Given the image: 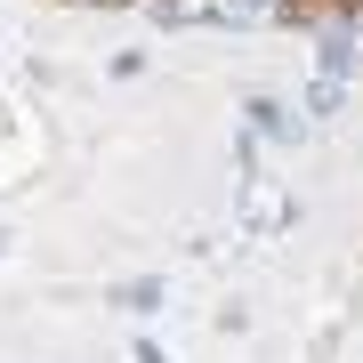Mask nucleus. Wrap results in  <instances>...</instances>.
<instances>
[{
  "label": "nucleus",
  "instance_id": "1",
  "mask_svg": "<svg viewBox=\"0 0 363 363\" xmlns=\"http://www.w3.org/2000/svg\"><path fill=\"white\" fill-rule=\"evenodd\" d=\"M355 25H323V49H315V73L323 81H355Z\"/></svg>",
  "mask_w": 363,
  "mask_h": 363
},
{
  "label": "nucleus",
  "instance_id": "2",
  "mask_svg": "<svg viewBox=\"0 0 363 363\" xmlns=\"http://www.w3.org/2000/svg\"><path fill=\"white\" fill-rule=\"evenodd\" d=\"M242 113H250V138H291V113H283L274 97H250Z\"/></svg>",
  "mask_w": 363,
  "mask_h": 363
},
{
  "label": "nucleus",
  "instance_id": "3",
  "mask_svg": "<svg viewBox=\"0 0 363 363\" xmlns=\"http://www.w3.org/2000/svg\"><path fill=\"white\" fill-rule=\"evenodd\" d=\"M339 105H347V81H323V73H315L307 81V121H331Z\"/></svg>",
  "mask_w": 363,
  "mask_h": 363
},
{
  "label": "nucleus",
  "instance_id": "4",
  "mask_svg": "<svg viewBox=\"0 0 363 363\" xmlns=\"http://www.w3.org/2000/svg\"><path fill=\"white\" fill-rule=\"evenodd\" d=\"M162 298H169V283H162V274H138V283H121V307H130V315H154Z\"/></svg>",
  "mask_w": 363,
  "mask_h": 363
},
{
  "label": "nucleus",
  "instance_id": "5",
  "mask_svg": "<svg viewBox=\"0 0 363 363\" xmlns=\"http://www.w3.org/2000/svg\"><path fill=\"white\" fill-rule=\"evenodd\" d=\"M138 363H169V355H162V347H154V339H138Z\"/></svg>",
  "mask_w": 363,
  "mask_h": 363
},
{
  "label": "nucleus",
  "instance_id": "6",
  "mask_svg": "<svg viewBox=\"0 0 363 363\" xmlns=\"http://www.w3.org/2000/svg\"><path fill=\"white\" fill-rule=\"evenodd\" d=\"M0 250H9V234H0Z\"/></svg>",
  "mask_w": 363,
  "mask_h": 363
}]
</instances>
